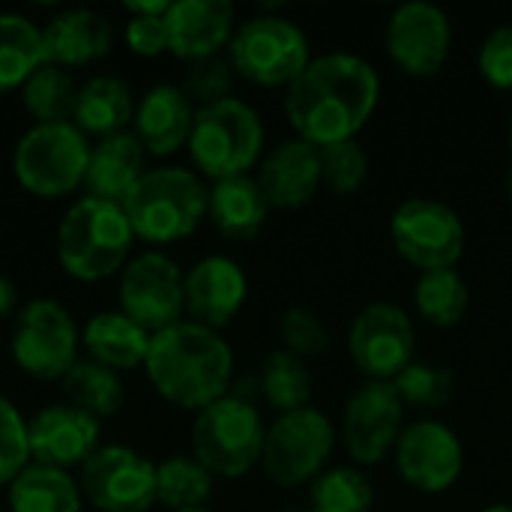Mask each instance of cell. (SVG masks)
<instances>
[{
    "label": "cell",
    "instance_id": "47",
    "mask_svg": "<svg viewBox=\"0 0 512 512\" xmlns=\"http://www.w3.org/2000/svg\"><path fill=\"white\" fill-rule=\"evenodd\" d=\"M507 144H510V153H512V117H510V126H507Z\"/></svg>",
    "mask_w": 512,
    "mask_h": 512
},
{
    "label": "cell",
    "instance_id": "5",
    "mask_svg": "<svg viewBox=\"0 0 512 512\" xmlns=\"http://www.w3.org/2000/svg\"><path fill=\"white\" fill-rule=\"evenodd\" d=\"M264 153V123L261 114L228 96L222 102L204 105L195 111V126L189 135V156L204 177L225 180L249 174V168Z\"/></svg>",
    "mask_w": 512,
    "mask_h": 512
},
{
    "label": "cell",
    "instance_id": "43",
    "mask_svg": "<svg viewBox=\"0 0 512 512\" xmlns=\"http://www.w3.org/2000/svg\"><path fill=\"white\" fill-rule=\"evenodd\" d=\"M15 306H18V288L6 273H0V318L15 312Z\"/></svg>",
    "mask_w": 512,
    "mask_h": 512
},
{
    "label": "cell",
    "instance_id": "27",
    "mask_svg": "<svg viewBox=\"0 0 512 512\" xmlns=\"http://www.w3.org/2000/svg\"><path fill=\"white\" fill-rule=\"evenodd\" d=\"M84 135H117L135 120V96L129 84L117 75H96L78 87V102L72 114Z\"/></svg>",
    "mask_w": 512,
    "mask_h": 512
},
{
    "label": "cell",
    "instance_id": "19",
    "mask_svg": "<svg viewBox=\"0 0 512 512\" xmlns=\"http://www.w3.org/2000/svg\"><path fill=\"white\" fill-rule=\"evenodd\" d=\"M189 321L222 330L228 327L249 297V279L243 267L228 255H207L195 261L183 279Z\"/></svg>",
    "mask_w": 512,
    "mask_h": 512
},
{
    "label": "cell",
    "instance_id": "28",
    "mask_svg": "<svg viewBox=\"0 0 512 512\" xmlns=\"http://www.w3.org/2000/svg\"><path fill=\"white\" fill-rule=\"evenodd\" d=\"M9 512H81V489L69 471L27 465L9 483Z\"/></svg>",
    "mask_w": 512,
    "mask_h": 512
},
{
    "label": "cell",
    "instance_id": "21",
    "mask_svg": "<svg viewBox=\"0 0 512 512\" xmlns=\"http://www.w3.org/2000/svg\"><path fill=\"white\" fill-rule=\"evenodd\" d=\"M168 51L198 63L216 57L234 36V6L228 0H174L168 15Z\"/></svg>",
    "mask_w": 512,
    "mask_h": 512
},
{
    "label": "cell",
    "instance_id": "1",
    "mask_svg": "<svg viewBox=\"0 0 512 512\" xmlns=\"http://www.w3.org/2000/svg\"><path fill=\"white\" fill-rule=\"evenodd\" d=\"M381 99L378 69L351 51L312 57L285 93V114L297 138L330 147L351 141L372 120Z\"/></svg>",
    "mask_w": 512,
    "mask_h": 512
},
{
    "label": "cell",
    "instance_id": "12",
    "mask_svg": "<svg viewBox=\"0 0 512 512\" xmlns=\"http://www.w3.org/2000/svg\"><path fill=\"white\" fill-rule=\"evenodd\" d=\"M186 273L162 252H141L120 273V312L150 336L183 321Z\"/></svg>",
    "mask_w": 512,
    "mask_h": 512
},
{
    "label": "cell",
    "instance_id": "10",
    "mask_svg": "<svg viewBox=\"0 0 512 512\" xmlns=\"http://www.w3.org/2000/svg\"><path fill=\"white\" fill-rule=\"evenodd\" d=\"M78 342L81 333L66 306L51 297H36L24 303L15 318L12 360L39 381H63L78 363Z\"/></svg>",
    "mask_w": 512,
    "mask_h": 512
},
{
    "label": "cell",
    "instance_id": "17",
    "mask_svg": "<svg viewBox=\"0 0 512 512\" xmlns=\"http://www.w3.org/2000/svg\"><path fill=\"white\" fill-rule=\"evenodd\" d=\"M453 48L450 15L426 0L393 9L387 21V54L411 78H432L444 69Z\"/></svg>",
    "mask_w": 512,
    "mask_h": 512
},
{
    "label": "cell",
    "instance_id": "25",
    "mask_svg": "<svg viewBox=\"0 0 512 512\" xmlns=\"http://www.w3.org/2000/svg\"><path fill=\"white\" fill-rule=\"evenodd\" d=\"M270 204L255 177H225L207 189V216L228 240H252L267 222Z\"/></svg>",
    "mask_w": 512,
    "mask_h": 512
},
{
    "label": "cell",
    "instance_id": "45",
    "mask_svg": "<svg viewBox=\"0 0 512 512\" xmlns=\"http://www.w3.org/2000/svg\"><path fill=\"white\" fill-rule=\"evenodd\" d=\"M480 512H512V504H492V507H486V510Z\"/></svg>",
    "mask_w": 512,
    "mask_h": 512
},
{
    "label": "cell",
    "instance_id": "22",
    "mask_svg": "<svg viewBox=\"0 0 512 512\" xmlns=\"http://www.w3.org/2000/svg\"><path fill=\"white\" fill-rule=\"evenodd\" d=\"M135 138L153 156H171L189 144L195 126V102L177 84L150 87L135 105Z\"/></svg>",
    "mask_w": 512,
    "mask_h": 512
},
{
    "label": "cell",
    "instance_id": "3",
    "mask_svg": "<svg viewBox=\"0 0 512 512\" xmlns=\"http://www.w3.org/2000/svg\"><path fill=\"white\" fill-rule=\"evenodd\" d=\"M135 231L120 204L84 195L57 225V261L84 282L108 279L126 267Z\"/></svg>",
    "mask_w": 512,
    "mask_h": 512
},
{
    "label": "cell",
    "instance_id": "33",
    "mask_svg": "<svg viewBox=\"0 0 512 512\" xmlns=\"http://www.w3.org/2000/svg\"><path fill=\"white\" fill-rule=\"evenodd\" d=\"M21 99L36 123H69L78 102V84L66 66L45 63L24 81Z\"/></svg>",
    "mask_w": 512,
    "mask_h": 512
},
{
    "label": "cell",
    "instance_id": "13",
    "mask_svg": "<svg viewBox=\"0 0 512 512\" xmlns=\"http://www.w3.org/2000/svg\"><path fill=\"white\" fill-rule=\"evenodd\" d=\"M348 348L366 381H396L417 354L411 315L396 303H369L351 324Z\"/></svg>",
    "mask_w": 512,
    "mask_h": 512
},
{
    "label": "cell",
    "instance_id": "9",
    "mask_svg": "<svg viewBox=\"0 0 512 512\" xmlns=\"http://www.w3.org/2000/svg\"><path fill=\"white\" fill-rule=\"evenodd\" d=\"M336 429L327 414L318 408H300L291 414H279L267 426L261 468L270 483L282 489L312 486L333 459Z\"/></svg>",
    "mask_w": 512,
    "mask_h": 512
},
{
    "label": "cell",
    "instance_id": "36",
    "mask_svg": "<svg viewBox=\"0 0 512 512\" xmlns=\"http://www.w3.org/2000/svg\"><path fill=\"white\" fill-rule=\"evenodd\" d=\"M321 150V180L336 195H357L369 180V153L357 138L339 141Z\"/></svg>",
    "mask_w": 512,
    "mask_h": 512
},
{
    "label": "cell",
    "instance_id": "44",
    "mask_svg": "<svg viewBox=\"0 0 512 512\" xmlns=\"http://www.w3.org/2000/svg\"><path fill=\"white\" fill-rule=\"evenodd\" d=\"M126 9H129V15H165L171 9V0H153V3H135V0H129Z\"/></svg>",
    "mask_w": 512,
    "mask_h": 512
},
{
    "label": "cell",
    "instance_id": "14",
    "mask_svg": "<svg viewBox=\"0 0 512 512\" xmlns=\"http://www.w3.org/2000/svg\"><path fill=\"white\" fill-rule=\"evenodd\" d=\"M81 495L102 512H147L156 504V465L132 447H99L78 477Z\"/></svg>",
    "mask_w": 512,
    "mask_h": 512
},
{
    "label": "cell",
    "instance_id": "34",
    "mask_svg": "<svg viewBox=\"0 0 512 512\" xmlns=\"http://www.w3.org/2000/svg\"><path fill=\"white\" fill-rule=\"evenodd\" d=\"M213 495V474L195 456H171L156 465V501L171 512L198 510Z\"/></svg>",
    "mask_w": 512,
    "mask_h": 512
},
{
    "label": "cell",
    "instance_id": "46",
    "mask_svg": "<svg viewBox=\"0 0 512 512\" xmlns=\"http://www.w3.org/2000/svg\"><path fill=\"white\" fill-rule=\"evenodd\" d=\"M504 192H507V198L512 201V168L507 171V177H504Z\"/></svg>",
    "mask_w": 512,
    "mask_h": 512
},
{
    "label": "cell",
    "instance_id": "16",
    "mask_svg": "<svg viewBox=\"0 0 512 512\" xmlns=\"http://www.w3.org/2000/svg\"><path fill=\"white\" fill-rule=\"evenodd\" d=\"M405 429V402L393 381H366L345 405L342 441L354 465H378Z\"/></svg>",
    "mask_w": 512,
    "mask_h": 512
},
{
    "label": "cell",
    "instance_id": "15",
    "mask_svg": "<svg viewBox=\"0 0 512 512\" xmlns=\"http://www.w3.org/2000/svg\"><path fill=\"white\" fill-rule=\"evenodd\" d=\"M393 459L405 486L423 495H441L453 489L465 471V447L459 435L447 423L429 417L402 429Z\"/></svg>",
    "mask_w": 512,
    "mask_h": 512
},
{
    "label": "cell",
    "instance_id": "2",
    "mask_svg": "<svg viewBox=\"0 0 512 512\" xmlns=\"http://www.w3.org/2000/svg\"><path fill=\"white\" fill-rule=\"evenodd\" d=\"M144 369L165 402L186 411H204L231 393L234 354L216 330L180 321L150 336Z\"/></svg>",
    "mask_w": 512,
    "mask_h": 512
},
{
    "label": "cell",
    "instance_id": "26",
    "mask_svg": "<svg viewBox=\"0 0 512 512\" xmlns=\"http://www.w3.org/2000/svg\"><path fill=\"white\" fill-rule=\"evenodd\" d=\"M81 345L87 348L90 360L114 372H126L144 366L150 333L123 312H99L87 321L81 333Z\"/></svg>",
    "mask_w": 512,
    "mask_h": 512
},
{
    "label": "cell",
    "instance_id": "35",
    "mask_svg": "<svg viewBox=\"0 0 512 512\" xmlns=\"http://www.w3.org/2000/svg\"><path fill=\"white\" fill-rule=\"evenodd\" d=\"M375 489L354 465L327 468L309 486V512H372Z\"/></svg>",
    "mask_w": 512,
    "mask_h": 512
},
{
    "label": "cell",
    "instance_id": "18",
    "mask_svg": "<svg viewBox=\"0 0 512 512\" xmlns=\"http://www.w3.org/2000/svg\"><path fill=\"white\" fill-rule=\"evenodd\" d=\"M27 444L36 465L60 471L81 468L99 450V420L69 402L48 405L27 423Z\"/></svg>",
    "mask_w": 512,
    "mask_h": 512
},
{
    "label": "cell",
    "instance_id": "37",
    "mask_svg": "<svg viewBox=\"0 0 512 512\" xmlns=\"http://www.w3.org/2000/svg\"><path fill=\"white\" fill-rule=\"evenodd\" d=\"M393 384H396L405 408L414 405L423 411H435V408L447 405L453 396V375L441 366H432V363L414 360Z\"/></svg>",
    "mask_w": 512,
    "mask_h": 512
},
{
    "label": "cell",
    "instance_id": "30",
    "mask_svg": "<svg viewBox=\"0 0 512 512\" xmlns=\"http://www.w3.org/2000/svg\"><path fill=\"white\" fill-rule=\"evenodd\" d=\"M63 396L69 399V405L87 411L96 420L114 417L123 408L126 390L120 381V372L96 363V360H78L60 381Z\"/></svg>",
    "mask_w": 512,
    "mask_h": 512
},
{
    "label": "cell",
    "instance_id": "41",
    "mask_svg": "<svg viewBox=\"0 0 512 512\" xmlns=\"http://www.w3.org/2000/svg\"><path fill=\"white\" fill-rule=\"evenodd\" d=\"M477 69L486 84L498 90H512V24L495 27L480 51H477Z\"/></svg>",
    "mask_w": 512,
    "mask_h": 512
},
{
    "label": "cell",
    "instance_id": "38",
    "mask_svg": "<svg viewBox=\"0 0 512 512\" xmlns=\"http://www.w3.org/2000/svg\"><path fill=\"white\" fill-rule=\"evenodd\" d=\"M279 333H282L285 351L300 357V360H315V357H324L330 351L327 324L306 306H291L282 315Z\"/></svg>",
    "mask_w": 512,
    "mask_h": 512
},
{
    "label": "cell",
    "instance_id": "23",
    "mask_svg": "<svg viewBox=\"0 0 512 512\" xmlns=\"http://www.w3.org/2000/svg\"><path fill=\"white\" fill-rule=\"evenodd\" d=\"M48 63L57 66H87L102 60L111 48V21L87 6H72L48 18L42 27Z\"/></svg>",
    "mask_w": 512,
    "mask_h": 512
},
{
    "label": "cell",
    "instance_id": "40",
    "mask_svg": "<svg viewBox=\"0 0 512 512\" xmlns=\"http://www.w3.org/2000/svg\"><path fill=\"white\" fill-rule=\"evenodd\" d=\"M231 87H234V66H231V60H225L219 54L192 63V69L186 75V84H183L186 96L192 102H198L201 108L228 99Z\"/></svg>",
    "mask_w": 512,
    "mask_h": 512
},
{
    "label": "cell",
    "instance_id": "48",
    "mask_svg": "<svg viewBox=\"0 0 512 512\" xmlns=\"http://www.w3.org/2000/svg\"><path fill=\"white\" fill-rule=\"evenodd\" d=\"M183 512H210V510H204V507H198V510H183Z\"/></svg>",
    "mask_w": 512,
    "mask_h": 512
},
{
    "label": "cell",
    "instance_id": "6",
    "mask_svg": "<svg viewBox=\"0 0 512 512\" xmlns=\"http://www.w3.org/2000/svg\"><path fill=\"white\" fill-rule=\"evenodd\" d=\"M267 426L252 399L228 393L219 402L198 411L192 426V456L225 480L246 477L261 465Z\"/></svg>",
    "mask_w": 512,
    "mask_h": 512
},
{
    "label": "cell",
    "instance_id": "32",
    "mask_svg": "<svg viewBox=\"0 0 512 512\" xmlns=\"http://www.w3.org/2000/svg\"><path fill=\"white\" fill-rule=\"evenodd\" d=\"M258 387L264 402L276 411V414H291L300 408L312 405V372L306 366V360L282 351H273L258 375Z\"/></svg>",
    "mask_w": 512,
    "mask_h": 512
},
{
    "label": "cell",
    "instance_id": "11",
    "mask_svg": "<svg viewBox=\"0 0 512 512\" xmlns=\"http://www.w3.org/2000/svg\"><path fill=\"white\" fill-rule=\"evenodd\" d=\"M390 237L396 252L420 273L450 270L465 252V225L459 213L435 198L399 204L390 219Z\"/></svg>",
    "mask_w": 512,
    "mask_h": 512
},
{
    "label": "cell",
    "instance_id": "7",
    "mask_svg": "<svg viewBox=\"0 0 512 512\" xmlns=\"http://www.w3.org/2000/svg\"><path fill=\"white\" fill-rule=\"evenodd\" d=\"M87 162V135L72 120L30 126L12 153V171L18 183L36 198H63L84 186Z\"/></svg>",
    "mask_w": 512,
    "mask_h": 512
},
{
    "label": "cell",
    "instance_id": "29",
    "mask_svg": "<svg viewBox=\"0 0 512 512\" xmlns=\"http://www.w3.org/2000/svg\"><path fill=\"white\" fill-rule=\"evenodd\" d=\"M48 63L45 36L36 21L18 12H0V93L24 87V81Z\"/></svg>",
    "mask_w": 512,
    "mask_h": 512
},
{
    "label": "cell",
    "instance_id": "49",
    "mask_svg": "<svg viewBox=\"0 0 512 512\" xmlns=\"http://www.w3.org/2000/svg\"><path fill=\"white\" fill-rule=\"evenodd\" d=\"M279 512H309V510H279Z\"/></svg>",
    "mask_w": 512,
    "mask_h": 512
},
{
    "label": "cell",
    "instance_id": "20",
    "mask_svg": "<svg viewBox=\"0 0 512 512\" xmlns=\"http://www.w3.org/2000/svg\"><path fill=\"white\" fill-rule=\"evenodd\" d=\"M258 186L270 210H297L306 207L321 189V150L303 138L279 141L258 168Z\"/></svg>",
    "mask_w": 512,
    "mask_h": 512
},
{
    "label": "cell",
    "instance_id": "24",
    "mask_svg": "<svg viewBox=\"0 0 512 512\" xmlns=\"http://www.w3.org/2000/svg\"><path fill=\"white\" fill-rule=\"evenodd\" d=\"M144 153L147 150L141 147L135 132H117L99 138V144L90 147V162L84 174L87 195L123 204L132 186L144 177Z\"/></svg>",
    "mask_w": 512,
    "mask_h": 512
},
{
    "label": "cell",
    "instance_id": "39",
    "mask_svg": "<svg viewBox=\"0 0 512 512\" xmlns=\"http://www.w3.org/2000/svg\"><path fill=\"white\" fill-rule=\"evenodd\" d=\"M30 462V444H27V420L21 411L0 396V489L27 468Z\"/></svg>",
    "mask_w": 512,
    "mask_h": 512
},
{
    "label": "cell",
    "instance_id": "8",
    "mask_svg": "<svg viewBox=\"0 0 512 512\" xmlns=\"http://www.w3.org/2000/svg\"><path fill=\"white\" fill-rule=\"evenodd\" d=\"M228 60L234 72L258 87H291L312 63V51L303 27L291 18L255 15L237 24Z\"/></svg>",
    "mask_w": 512,
    "mask_h": 512
},
{
    "label": "cell",
    "instance_id": "42",
    "mask_svg": "<svg viewBox=\"0 0 512 512\" xmlns=\"http://www.w3.org/2000/svg\"><path fill=\"white\" fill-rule=\"evenodd\" d=\"M168 15V12H165ZM165 15H132L126 24V42L141 57H156L168 51V24Z\"/></svg>",
    "mask_w": 512,
    "mask_h": 512
},
{
    "label": "cell",
    "instance_id": "31",
    "mask_svg": "<svg viewBox=\"0 0 512 512\" xmlns=\"http://www.w3.org/2000/svg\"><path fill=\"white\" fill-rule=\"evenodd\" d=\"M414 306L420 318L429 321L432 327L450 330L462 324L471 306V291H468L465 276L456 267L420 273L414 285Z\"/></svg>",
    "mask_w": 512,
    "mask_h": 512
},
{
    "label": "cell",
    "instance_id": "4",
    "mask_svg": "<svg viewBox=\"0 0 512 512\" xmlns=\"http://www.w3.org/2000/svg\"><path fill=\"white\" fill-rule=\"evenodd\" d=\"M135 237L165 246L189 237L207 216V186L189 168H150L123 198Z\"/></svg>",
    "mask_w": 512,
    "mask_h": 512
}]
</instances>
